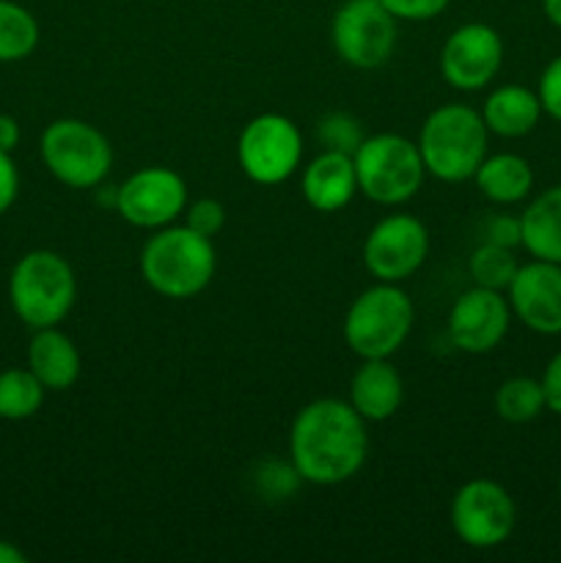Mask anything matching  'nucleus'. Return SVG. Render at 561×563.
<instances>
[{"mask_svg": "<svg viewBox=\"0 0 561 563\" xmlns=\"http://www.w3.org/2000/svg\"><path fill=\"white\" fill-rule=\"evenodd\" d=\"M559 498H561V478H559Z\"/></svg>", "mask_w": 561, "mask_h": 563, "instance_id": "37", "label": "nucleus"}, {"mask_svg": "<svg viewBox=\"0 0 561 563\" xmlns=\"http://www.w3.org/2000/svg\"><path fill=\"white\" fill-rule=\"evenodd\" d=\"M520 245L534 258L561 264V185L539 192L520 214Z\"/></svg>", "mask_w": 561, "mask_h": 563, "instance_id": "20", "label": "nucleus"}, {"mask_svg": "<svg viewBox=\"0 0 561 563\" xmlns=\"http://www.w3.org/2000/svg\"><path fill=\"white\" fill-rule=\"evenodd\" d=\"M402 399H405V383L388 357H369L352 374L350 405L366 423L388 421L402 407Z\"/></svg>", "mask_w": 561, "mask_h": 563, "instance_id": "17", "label": "nucleus"}, {"mask_svg": "<svg viewBox=\"0 0 561 563\" xmlns=\"http://www.w3.org/2000/svg\"><path fill=\"white\" fill-rule=\"evenodd\" d=\"M44 388L31 368H6L0 372V418L3 421H25L44 405Z\"/></svg>", "mask_w": 561, "mask_h": 563, "instance_id": "22", "label": "nucleus"}, {"mask_svg": "<svg viewBox=\"0 0 561 563\" xmlns=\"http://www.w3.org/2000/svg\"><path fill=\"white\" fill-rule=\"evenodd\" d=\"M218 253L209 236L190 225H165L146 240L141 251V275L146 286L168 300H190L215 278Z\"/></svg>", "mask_w": 561, "mask_h": 563, "instance_id": "2", "label": "nucleus"}, {"mask_svg": "<svg viewBox=\"0 0 561 563\" xmlns=\"http://www.w3.org/2000/svg\"><path fill=\"white\" fill-rule=\"evenodd\" d=\"M16 143H20V124H16L14 115L0 113V152H14Z\"/></svg>", "mask_w": 561, "mask_h": 563, "instance_id": "34", "label": "nucleus"}, {"mask_svg": "<svg viewBox=\"0 0 561 563\" xmlns=\"http://www.w3.org/2000/svg\"><path fill=\"white\" fill-rule=\"evenodd\" d=\"M487 135L490 130L476 108L460 102L440 104L424 119L418 135L424 168L429 176L449 185L473 179L487 157Z\"/></svg>", "mask_w": 561, "mask_h": 563, "instance_id": "3", "label": "nucleus"}, {"mask_svg": "<svg viewBox=\"0 0 561 563\" xmlns=\"http://www.w3.org/2000/svg\"><path fill=\"white\" fill-rule=\"evenodd\" d=\"M482 119L498 137H522L542 119V102L537 91L526 86H501L484 99Z\"/></svg>", "mask_w": 561, "mask_h": 563, "instance_id": "19", "label": "nucleus"}, {"mask_svg": "<svg viewBox=\"0 0 561 563\" xmlns=\"http://www.w3.org/2000/svg\"><path fill=\"white\" fill-rule=\"evenodd\" d=\"M317 137L322 143V148H328V152L355 154L366 135H363L361 121L355 115L344 113V110H336V113H328L324 119H319Z\"/></svg>", "mask_w": 561, "mask_h": 563, "instance_id": "26", "label": "nucleus"}, {"mask_svg": "<svg viewBox=\"0 0 561 563\" xmlns=\"http://www.w3.org/2000/svg\"><path fill=\"white\" fill-rule=\"evenodd\" d=\"M358 174V190L374 203L399 207L410 201L427 176L418 143L396 132L363 137L358 152L352 154Z\"/></svg>", "mask_w": 561, "mask_h": 563, "instance_id": "6", "label": "nucleus"}, {"mask_svg": "<svg viewBox=\"0 0 561 563\" xmlns=\"http://www.w3.org/2000/svg\"><path fill=\"white\" fill-rule=\"evenodd\" d=\"M537 97L539 102H542V113L561 121V55H556V58L544 66L542 77H539Z\"/></svg>", "mask_w": 561, "mask_h": 563, "instance_id": "29", "label": "nucleus"}, {"mask_svg": "<svg viewBox=\"0 0 561 563\" xmlns=\"http://www.w3.org/2000/svg\"><path fill=\"white\" fill-rule=\"evenodd\" d=\"M493 405L498 418H504L506 423H528L539 418V412L548 410L542 383L531 377H512L501 383Z\"/></svg>", "mask_w": 561, "mask_h": 563, "instance_id": "24", "label": "nucleus"}, {"mask_svg": "<svg viewBox=\"0 0 561 563\" xmlns=\"http://www.w3.org/2000/svg\"><path fill=\"white\" fill-rule=\"evenodd\" d=\"M542 390H544V405H548L550 412L561 416V352L550 357V363L544 366L542 374Z\"/></svg>", "mask_w": 561, "mask_h": 563, "instance_id": "33", "label": "nucleus"}, {"mask_svg": "<svg viewBox=\"0 0 561 563\" xmlns=\"http://www.w3.org/2000/svg\"><path fill=\"white\" fill-rule=\"evenodd\" d=\"M429 231L418 218L405 212L388 214L369 231L363 242V264L383 284L413 278L429 256Z\"/></svg>", "mask_w": 561, "mask_h": 563, "instance_id": "12", "label": "nucleus"}, {"mask_svg": "<svg viewBox=\"0 0 561 563\" xmlns=\"http://www.w3.org/2000/svg\"><path fill=\"white\" fill-rule=\"evenodd\" d=\"M185 225H190L193 231L204 236H218L226 225V209L223 203L215 201V198H198V201H187L185 207Z\"/></svg>", "mask_w": 561, "mask_h": 563, "instance_id": "27", "label": "nucleus"}, {"mask_svg": "<svg viewBox=\"0 0 561 563\" xmlns=\"http://www.w3.org/2000/svg\"><path fill=\"white\" fill-rule=\"evenodd\" d=\"M300 482L302 478H300V473H297L295 465L264 462V465L258 467V489H262L270 500L289 498Z\"/></svg>", "mask_w": 561, "mask_h": 563, "instance_id": "28", "label": "nucleus"}, {"mask_svg": "<svg viewBox=\"0 0 561 563\" xmlns=\"http://www.w3.org/2000/svg\"><path fill=\"white\" fill-rule=\"evenodd\" d=\"M333 49L355 69H377L396 49V16L380 0H344L336 11Z\"/></svg>", "mask_w": 561, "mask_h": 563, "instance_id": "10", "label": "nucleus"}, {"mask_svg": "<svg viewBox=\"0 0 561 563\" xmlns=\"http://www.w3.org/2000/svg\"><path fill=\"white\" fill-rule=\"evenodd\" d=\"M237 163L251 181L273 187L297 174L302 163V135L292 119L262 113L242 126L237 137Z\"/></svg>", "mask_w": 561, "mask_h": 563, "instance_id": "8", "label": "nucleus"}, {"mask_svg": "<svg viewBox=\"0 0 561 563\" xmlns=\"http://www.w3.org/2000/svg\"><path fill=\"white\" fill-rule=\"evenodd\" d=\"M517 258L512 247L493 245V242H482L476 251L468 258V275L473 278V286H484V289L506 291L517 273Z\"/></svg>", "mask_w": 561, "mask_h": 563, "instance_id": "25", "label": "nucleus"}, {"mask_svg": "<svg viewBox=\"0 0 561 563\" xmlns=\"http://www.w3.org/2000/svg\"><path fill=\"white\" fill-rule=\"evenodd\" d=\"M38 44V22L25 5L0 0V64L28 58Z\"/></svg>", "mask_w": 561, "mask_h": 563, "instance_id": "23", "label": "nucleus"}, {"mask_svg": "<svg viewBox=\"0 0 561 563\" xmlns=\"http://www.w3.org/2000/svg\"><path fill=\"white\" fill-rule=\"evenodd\" d=\"M482 242H493V245L512 247L515 251L520 245V218H509V214H495L482 225Z\"/></svg>", "mask_w": 561, "mask_h": 563, "instance_id": "31", "label": "nucleus"}, {"mask_svg": "<svg viewBox=\"0 0 561 563\" xmlns=\"http://www.w3.org/2000/svg\"><path fill=\"white\" fill-rule=\"evenodd\" d=\"M473 179H476L479 192L487 201L498 203V207H512L531 192L534 170L520 154L501 152L493 157H484Z\"/></svg>", "mask_w": 561, "mask_h": 563, "instance_id": "21", "label": "nucleus"}, {"mask_svg": "<svg viewBox=\"0 0 561 563\" xmlns=\"http://www.w3.org/2000/svg\"><path fill=\"white\" fill-rule=\"evenodd\" d=\"M25 561H28V555L22 553L16 544L3 542V539H0V563H25Z\"/></svg>", "mask_w": 561, "mask_h": 563, "instance_id": "35", "label": "nucleus"}, {"mask_svg": "<svg viewBox=\"0 0 561 563\" xmlns=\"http://www.w3.org/2000/svg\"><path fill=\"white\" fill-rule=\"evenodd\" d=\"M369 454L366 421L350 401L317 399L289 429V460L302 482L336 487L355 476Z\"/></svg>", "mask_w": 561, "mask_h": 563, "instance_id": "1", "label": "nucleus"}, {"mask_svg": "<svg viewBox=\"0 0 561 563\" xmlns=\"http://www.w3.org/2000/svg\"><path fill=\"white\" fill-rule=\"evenodd\" d=\"M341 3H344V0H341Z\"/></svg>", "mask_w": 561, "mask_h": 563, "instance_id": "38", "label": "nucleus"}, {"mask_svg": "<svg viewBox=\"0 0 561 563\" xmlns=\"http://www.w3.org/2000/svg\"><path fill=\"white\" fill-rule=\"evenodd\" d=\"M504 64V42L493 25L468 22L457 27L440 49V75L457 91L490 86Z\"/></svg>", "mask_w": 561, "mask_h": 563, "instance_id": "13", "label": "nucleus"}, {"mask_svg": "<svg viewBox=\"0 0 561 563\" xmlns=\"http://www.w3.org/2000/svg\"><path fill=\"white\" fill-rule=\"evenodd\" d=\"M187 185L176 170L148 165L116 187V212L135 229L157 231L185 214Z\"/></svg>", "mask_w": 561, "mask_h": 563, "instance_id": "11", "label": "nucleus"}, {"mask_svg": "<svg viewBox=\"0 0 561 563\" xmlns=\"http://www.w3.org/2000/svg\"><path fill=\"white\" fill-rule=\"evenodd\" d=\"M512 308L504 291L473 289L462 291L449 311V339L457 350L468 355H484L493 352L509 333Z\"/></svg>", "mask_w": 561, "mask_h": 563, "instance_id": "14", "label": "nucleus"}, {"mask_svg": "<svg viewBox=\"0 0 561 563\" xmlns=\"http://www.w3.org/2000/svg\"><path fill=\"white\" fill-rule=\"evenodd\" d=\"M396 20L407 22H427L443 14L449 0H380Z\"/></svg>", "mask_w": 561, "mask_h": 563, "instance_id": "30", "label": "nucleus"}, {"mask_svg": "<svg viewBox=\"0 0 561 563\" xmlns=\"http://www.w3.org/2000/svg\"><path fill=\"white\" fill-rule=\"evenodd\" d=\"M449 520L462 544L473 550H490L512 537L517 509L512 495L498 482L473 478L462 484L451 498Z\"/></svg>", "mask_w": 561, "mask_h": 563, "instance_id": "9", "label": "nucleus"}, {"mask_svg": "<svg viewBox=\"0 0 561 563\" xmlns=\"http://www.w3.org/2000/svg\"><path fill=\"white\" fill-rule=\"evenodd\" d=\"M512 317L520 319L528 330L539 335L561 333V264L534 262L517 267L515 278L506 286Z\"/></svg>", "mask_w": 561, "mask_h": 563, "instance_id": "15", "label": "nucleus"}, {"mask_svg": "<svg viewBox=\"0 0 561 563\" xmlns=\"http://www.w3.org/2000/svg\"><path fill=\"white\" fill-rule=\"evenodd\" d=\"M300 190L308 207L317 209V212L330 214L350 207L352 198L361 192L358 190V174L355 163H352V154L328 152L324 148L319 157H314L302 168Z\"/></svg>", "mask_w": 561, "mask_h": 563, "instance_id": "16", "label": "nucleus"}, {"mask_svg": "<svg viewBox=\"0 0 561 563\" xmlns=\"http://www.w3.org/2000/svg\"><path fill=\"white\" fill-rule=\"evenodd\" d=\"M542 11L556 27H561V0H542Z\"/></svg>", "mask_w": 561, "mask_h": 563, "instance_id": "36", "label": "nucleus"}, {"mask_svg": "<svg viewBox=\"0 0 561 563\" xmlns=\"http://www.w3.org/2000/svg\"><path fill=\"white\" fill-rule=\"evenodd\" d=\"M16 192H20V174L14 159L9 152H0V214L9 212L11 203L16 201Z\"/></svg>", "mask_w": 561, "mask_h": 563, "instance_id": "32", "label": "nucleus"}, {"mask_svg": "<svg viewBox=\"0 0 561 563\" xmlns=\"http://www.w3.org/2000/svg\"><path fill=\"white\" fill-rule=\"evenodd\" d=\"M416 308L399 284L377 280L352 300L344 317V341L358 357H391L413 330Z\"/></svg>", "mask_w": 561, "mask_h": 563, "instance_id": "5", "label": "nucleus"}, {"mask_svg": "<svg viewBox=\"0 0 561 563\" xmlns=\"http://www.w3.org/2000/svg\"><path fill=\"white\" fill-rule=\"evenodd\" d=\"M38 152L50 174L75 190L99 187L113 165L110 141L82 119H58L47 124Z\"/></svg>", "mask_w": 561, "mask_h": 563, "instance_id": "7", "label": "nucleus"}, {"mask_svg": "<svg viewBox=\"0 0 561 563\" xmlns=\"http://www.w3.org/2000/svg\"><path fill=\"white\" fill-rule=\"evenodd\" d=\"M28 368L47 390H69L82 372L80 350L64 330L42 328L28 344Z\"/></svg>", "mask_w": 561, "mask_h": 563, "instance_id": "18", "label": "nucleus"}, {"mask_svg": "<svg viewBox=\"0 0 561 563\" xmlns=\"http://www.w3.org/2000/svg\"><path fill=\"white\" fill-rule=\"evenodd\" d=\"M9 300L31 330L58 328L77 300L75 269L55 251L25 253L11 269Z\"/></svg>", "mask_w": 561, "mask_h": 563, "instance_id": "4", "label": "nucleus"}]
</instances>
